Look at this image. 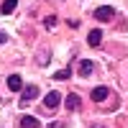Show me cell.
Returning a JSON list of instances; mask_svg holds the SVG:
<instances>
[{
    "label": "cell",
    "instance_id": "obj_6",
    "mask_svg": "<svg viewBox=\"0 0 128 128\" xmlns=\"http://www.w3.org/2000/svg\"><path fill=\"white\" fill-rule=\"evenodd\" d=\"M8 87L13 90V92H18L20 87H23V80H20V74H10V77H8Z\"/></svg>",
    "mask_w": 128,
    "mask_h": 128
},
{
    "label": "cell",
    "instance_id": "obj_1",
    "mask_svg": "<svg viewBox=\"0 0 128 128\" xmlns=\"http://www.w3.org/2000/svg\"><path fill=\"white\" fill-rule=\"evenodd\" d=\"M95 18H98V20H113V18H115V8L102 5V8H98V10H95Z\"/></svg>",
    "mask_w": 128,
    "mask_h": 128
},
{
    "label": "cell",
    "instance_id": "obj_5",
    "mask_svg": "<svg viewBox=\"0 0 128 128\" xmlns=\"http://www.w3.org/2000/svg\"><path fill=\"white\" fill-rule=\"evenodd\" d=\"M64 105H67V110H80L82 100H80V95H67V100H64Z\"/></svg>",
    "mask_w": 128,
    "mask_h": 128
},
{
    "label": "cell",
    "instance_id": "obj_12",
    "mask_svg": "<svg viewBox=\"0 0 128 128\" xmlns=\"http://www.w3.org/2000/svg\"><path fill=\"white\" fill-rule=\"evenodd\" d=\"M44 26H46V28H54V26H56V18H54V16H49V18L44 20Z\"/></svg>",
    "mask_w": 128,
    "mask_h": 128
},
{
    "label": "cell",
    "instance_id": "obj_9",
    "mask_svg": "<svg viewBox=\"0 0 128 128\" xmlns=\"http://www.w3.org/2000/svg\"><path fill=\"white\" fill-rule=\"evenodd\" d=\"M20 128H38V120L34 115H23V118H20Z\"/></svg>",
    "mask_w": 128,
    "mask_h": 128
},
{
    "label": "cell",
    "instance_id": "obj_10",
    "mask_svg": "<svg viewBox=\"0 0 128 128\" xmlns=\"http://www.w3.org/2000/svg\"><path fill=\"white\" fill-rule=\"evenodd\" d=\"M16 5H18V0H5V3H3V8H0V10H3L5 16H10V13L16 10Z\"/></svg>",
    "mask_w": 128,
    "mask_h": 128
},
{
    "label": "cell",
    "instance_id": "obj_15",
    "mask_svg": "<svg viewBox=\"0 0 128 128\" xmlns=\"http://www.w3.org/2000/svg\"><path fill=\"white\" fill-rule=\"evenodd\" d=\"M92 128H100V126H92Z\"/></svg>",
    "mask_w": 128,
    "mask_h": 128
},
{
    "label": "cell",
    "instance_id": "obj_14",
    "mask_svg": "<svg viewBox=\"0 0 128 128\" xmlns=\"http://www.w3.org/2000/svg\"><path fill=\"white\" fill-rule=\"evenodd\" d=\"M49 128H64V126H62V123H51Z\"/></svg>",
    "mask_w": 128,
    "mask_h": 128
},
{
    "label": "cell",
    "instance_id": "obj_8",
    "mask_svg": "<svg viewBox=\"0 0 128 128\" xmlns=\"http://www.w3.org/2000/svg\"><path fill=\"white\" fill-rule=\"evenodd\" d=\"M80 74H82V77H90V74H92V62L90 59H82L80 62Z\"/></svg>",
    "mask_w": 128,
    "mask_h": 128
},
{
    "label": "cell",
    "instance_id": "obj_4",
    "mask_svg": "<svg viewBox=\"0 0 128 128\" xmlns=\"http://www.w3.org/2000/svg\"><path fill=\"white\" fill-rule=\"evenodd\" d=\"M100 41H102V31H100V28L90 31V36H87V44H90L92 49H98V46H100Z\"/></svg>",
    "mask_w": 128,
    "mask_h": 128
},
{
    "label": "cell",
    "instance_id": "obj_2",
    "mask_svg": "<svg viewBox=\"0 0 128 128\" xmlns=\"http://www.w3.org/2000/svg\"><path fill=\"white\" fill-rule=\"evenodd\" d=\"M59 102H62V95L59 92H49L46 98H44V108L54 110V108H59Z\"/></svg>",
    "mask_w": 128,
    "mask_h": 128
},
{
    "label": "cell",
    "instance_id": "obj_11",
    "mask_svg": "<svg viewBox=\"0 0 128 128\" xmlns=\"http://www.w3.org/2000/svg\"><path fill=\"white\" fill-rule=\"evenodd\" d=\"M69 77H72V69H59V72H54V80H56V82L69 80Z\"/></svg>",
    "mask_w": 128,
    "mask_h": 128
},
{
    "label": "cell",
    "instance_id": "obj_13",
    "mask_svg": "<svg viewBox=\"0 0 128 128\" xmlns=\"http://www.w3.org/2000/svg\"><path fill=\"white\" fill-rule=\"evenodd\" d=\"M5 41H8V36L3 34V31H0V44H5Z\"/></svg>",
    "mask_w": 128,
    "mask_h": 128
},
{
    "label": "cell",
    "instance_id": "obj_3",
    "mask_svg": "<svg viewBox=\"0 0 128 128\" xmlns=\"http://www.w3.org/2000/svg\"><path fill=\"white\" fill-rule=\"evenodd\" d=\"M38 98V87H34V84H28V87H23V95H20V102H28V100H36Z\"/></svg>",
    "mask_w": 128,
    "mask_h": 128
},
{
    "label": "cell",
    "instance_id": "obj_7",
    "mask_svg": "<svg viewBox=\"0 0 128 128\" xmlns=\"http://www.w3.org/2000/svg\"><path fill=\"white\" fill-rule=\"evenodd\" d=\"M105 98H108V87H95L92 90V100L95 102H102Z\"/></svg>",
    "mask_w": 128,
    "mask_h": 128
}]
</instances>
